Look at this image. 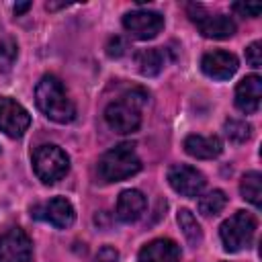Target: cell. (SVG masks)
<instances>
[{
  "instance_id": "cell-3",
  "label": "cell",
  "mask_w": 262,
  "mask_h": 262,
  "mask_svg": "<svg viewBox=\"0 0 262 262\" xmlns=\"http://www.w3.org/2000/svg\"><path fill=\"white\" fill-rule=\"evenodd\" d=\"M141 168V160L135 151L133 143H119L117 147L102 154L98 160V174L106 182H119L133 174H137Z\"/></svg>"
},
{
  "instance_id": "cell-27",
  "label": "cell",
  "mask_w": 262,
  "mask_h": 262,
  "mask_svg": "<svg viewBox=\"0 0 262 262\" xmlns=\"http://www.w3.org/2000/svg\"><path fill=\"white\" fill-rule=\"evenodd\" d=\"M31 8V2H23V4H14V14H23L25 10Z\"/></svg>"
},
{
  "instance_id": "cell-13",
  "label": "cell",
  "mask_w": 262,
  "mask_h": 262,
  "mask_svg": "<svg viewBox=\"0 0 262 262\" xmlns=\"http://www.w3.org/2000/svg\"><path fill=\"white\" fill-rule=\"evenodd\" d=\"M201 68L203 72L209 76V78H215V80H227L235 74L237 70V57L229 51H223V49H215V51H209L203 55L201 59Z\"/></svg>"
},
{
  "instance_id": "cell-21",
  "label": "cell",
  "mask_w": 262,
  "mask_h": 262,
  "mask_svg": "<svg viewBox=\"0 0 262 262\" xmlns=\"http://www.w3.org/2000/svg\"><path fill=\"white\" fill-rule=\"evenodd\" d=\"M223 131H225V137H227L231 143H244V141H248L250 135H252L250 123H246V121H242V119H229V121H225Z\"/></svg>"
},
{
  "instance_id": "cell-10",
  "label": "cell",
  "mask_w": 262,
  "mask_h": 262,
  "mask_svg": "<svg viewBox=\"0 0 262 262\" xmlns=\"http://www.w3.org/2000/svg\"><path fill=\"white\" fill-rule=\"evenodd\" d=\"M168 182L170 186L182 194V196H199L205 188V176L192 168V166H186V164H176L168 170Z\"/></svg>"
},
{
  "instance_id": "cell-7",
  "label": "cell",
  "mask_w": 262,
  "mask_h": 262,
  "mask_svg": "<svg viewBox=\"0 0 262 262\" xmlns=\"http://www.w3.org/2000/svg\"><path fill=\"white\" fill-rule=\"evenodd\" d=\"M0 262H33L31 237L20 227H12L0 235Z\"/></svg>"
},
{
  "instance_id": "cell-19",
  "label": "cell",
  "mask_w": 262,
  "mask_h": 262,
  "mask_svg": "<svg viewBox=\"0 0 262 262\" xmlns=\"http://www.w3.org/2000/svg\"><path fill=\"white\" fill-rule=\"evenodd\" d=\"M239 192L248 203H252L254 207H260L262 205V176H260V172L244 174V178L239 182Z\"/></svg>"
},
{
  "instance_id": "cell-22",
  "label": "cell",
  "mask_w": 262,
  "mask_h": 262,
  "mask_svg": "<svg viewBox=\"0 0 262 262\" xmlns=\"http://www.w3.org/2000/svg\"><path fill=\"white\" fill-rule=\"evenodd\" d=\"M16 55H18V45L12 39H4L0 43V70H4V72L10 70Z\"/></svg>"
},
{
  "instance_id": "cell-6",
  "label": "cell",
  "mask_w": 262,
  "mask_h": 262,
  "mask_svg": "<svg viewBox=\"0 0 262 262\" xmlns=\"http://www.w3.org/2000/svg\"><path fill=\"white\" fill-rule=\"evenodd\" d=\"M190 20L199 27V31L209 39H227L235 33V23L231 16L225 14H209L201 4L186 6Z\"/></svg>"
},
{
  "instance_id": "cell-16",
  "label": "cell",
  "mask_w": 262,
  "mask_h": 262,
  "mask_svg": "<svg viewBox=\"0 0 262 262\" xmlns=\"http://www.w3.org/2000/svg\"><path fill=\"white\" fill-rule=\"evenodd\" d=\"M184 149L196 160H213L221 154L223 145L217 135H188L184 139Z\"/></svg>"
},
{
  "instance_id": "cell-24",
  "label": "cell",
  "mask_w": 262,
  "mask_h": 262,
  "mask_svg": "<svg viewBox=\"0 0 262 262\" xmlns=\"http://www.w3.org/2000/svg\"><path fill=\"white\" fill-rule=\"evenodd\" d=\"M125 49H127V45L121 37H111L106 43V55L108 57H121L125 53Z\"/></svg>"
},
{
  "instance_id": "cell-4",
  "label": "cell",
  "mask_w": 262,
  "mask_h": 262,
  "mask_svg": "<svg viewBox=\"0 0 262 262\" xmlns=\"http://www.w3.org/2000/svg\"><path fill=\"white\" fill-rule=\"evenodd\" d=\"M33 170L41 182L53 184L68 174L70 158L59 145L43 143L33 151Z\"/></svg>"
},
{
  "instance_id": "cell-23",
  "label": "cell",
  "mask_w": 262,
  "mask_h": 262,
  "mask_svg": "<svg viewBox=\"0 0 262 262\" xmlns=\"http://www.w3.org/2000/svg\"><path fill=\"white\" fill-rule=\"evenodd\" d=\"M246 61H248L252 68H260V66H262V45H260V41H254V43L246 49Z\"/></svg>"
},
{
  "instance_id": "cell-15",
  "label": "cell",
  "mask_w": 262,
  "mask_h": 262,
  "mask_svg": "<svg viewBox=\"0 0 262 262\" xmlns=\"http://www.w3.org/2000/svg\"><path fill=\"white\" fill-rule=\"evenodd\" d=\"M145 196L141 190H135V188H127L119 194L117 199V217L125 223H131V221H137L143 211H145Z\"/></svg>"
},
{
  "instance_id": "cell-11",
  "label": "cell",
  "mask_w": 262,
  "mask_h": 262,
  "mask_svg": "<svg viewBox=\"0 0 262 262\" xmlns=\"http://www.w3.org/2000/svg\"><path fill=\"white\" fill-rule=\"evenodd\" d=\"M31 215L37 217V219H45L47 223H51L53 227H59V229L70 227L74 223V219H76V211H74L72 203L68 199H63V196L49 199L45 205L35 207Z\"/></svg>"
},
{
  "instance_id": "cell-26",
  "label": "cell",
  "mask_w": 262,
  "mask_h": 262,
  "mask_svg": "<svg viewBox=\"0 0 262 262\" xmlns=\"http://www.w3.org/2000/svg\"><path fill=\"white\" fill-rule=\"evenodd\" d=\"M94 262H119V252L113 246H102L98 250Z\"/></svg>"
},
{
  "instance_id": "cell-1",
  "label": "cell",
  "mask_w": 262,
  "mask_h": 262,
  "mask_svg": "<svg viewBox=\"0 0 262 262\" xmlns=\"http://www.w3.org/2000/svg\"><path fill=\"white\" fill-rule=\"evenodd\" d=\"M35 102L39 106V111L55 121V123H70L76 117V106L74 100L70 98V94L66 92L63 84L59 78H55L53 74H45L35 88Z\"/></svg>"
},
{
  "instance_id": "cell-5",
  "label": "cell",
  "mask_w": 262,
  "mask_h": 262,
  "mask_svg": "<svg viewBox=\"0 0 262 262\" xmlns=\"http://www.w3.org/2000/svg\"><path fill=\"white\" fill-rule=\"evenodd\" d=\"M256 217L248 211H237L229 219H225L219 227V235L223 242V248L227 252H239L244 248H250L256 233Z\"/></svg>"
},
{
  "instance_id": "cell-25",
  "label": "cell",
  "mask_w": 262,
  "mask_h": 262,
  "mask_svg": "<svg viewBox=\"0 0 262 262\" xmlns=\"http://www.w3.org/2000/svg\"><path fill=\"white\" fill-rule=\"evenodd\" d=\"M231 8H233L237 14H242V16H250V18H256V16L260 14V10H262L260 4H244V2H235Z\"/></svg>"
},
{
  "instance_id": "cell-8",
  "label": "cell",
  "mask_w": 262,
  "mask_h": 262,
  "mask_svg": "<svg viewBox=\"0 0 262 262\" xmlns=\"http://www.w3.org/2000/svg\"><path fill=\"white\" fill-rule=\"evenodd\" d=\"M29 125H31L29 111L20 102L8 96H0V131L6 133L8 137H20L25 135Z\"/></svg>"
},
{
  "instance_id": "cell-9",
  "label": "cell",
  "mask_w": 262,
  "mask_h": 262,
  "mask_svg": "<svg viewBox=\"0 0 262 262\" xmlns=\"http://www.w3.org/2000/svg\"><path fill=\"white\" fill-rule=\"evenodd\" d=\"M123 27L135 39L147 41L164 29V16L156 10H131L123 16Z\"/></svg>"
},
{
  "instance_id": "cell-18",
  "label": "cell",
  "mask_w": 262,
  "mask_h": 262,
  "mask_svg": "<svg viewBox=\"0 0 262 262\" xmlns=\"http://www.w3.org/2000/svg\"><path fill=\"white\" fill-rule=\"evenodd\" d=\"M176 219H178V225H180L182 235L186 237V242H188L192 248L201 246V242H203V231H201V225H199L196 217H194L188 209H180L178 215H176Z\"/></svg>"
},
{
  "instance_id": "cell-17",
  "label": "cell",
  "mask_w": 262,
  "mask_h": 262,
  "mask_svg": "<svg viewBox=\"0 0 262 262\" xmlns=\"http://www.w3.org/2000/svg\"><path fill=\"white\" fill-rule=\"evenodd\" d=\"M135 66L143 76H158L166 66V51H162L160 47L141 49L135 53Z\"/></svg>"
},
{
  "instance_id": "cell-20",
  "label": "cell",
  "mask_w": 262,
  "mask_h": 262,
  "mask_svg": "<svg viewBox=\"0 0 262 262\" xmlns=\"http://www.w3.org/2000/svg\"><path fill=\"white\" fill-rule=\"evenodd\" d=\"M225 205H227V196H225V192L219 190V188H215V190H211V192H207V194H203V196L199 199V211H201L205 217H215V215H219V213L225 209Z\"/></svg>"
},
{
  "instance_id": "cell-12",
  "label": "cell",
  "mask_w": 262,
  "mask_h": 262,
  "mask_svg": "<svg viewBox=\"0 0 262 262\" xmlns=\"http://www.w3.org/2000/svg\"><path fill=\"white\" fill-rule=\"evenodd\" d=\"M260 98H262V78L258 74H250L239 80L235 86V106L246 113L254 115L260 108Z\"/></svg>"
},
{
  "instance_id": "cell-2",
  "label": "cell",
  "mask_w": 262,
  "mask_h": 262,
  "mask_svg": "<svg viewBox=\"0 0 262 262\" xmlns=\"http://www.w3.org/2000/svg\"><path fill=\"white\" fill-rule=\"evenodd\" d=\"M147 102V92L133 88L121 94L104 108V119L108 127L117 133H133L141 125V108Z\"/></svg>"
},
{
  "instance_id": "cell-28",
  "label": "cell",
  "mask_w": 262,
  "mask_h": 262,
  "mask_svg": "<svg viewBox=\"0 0 262 262\" xmlns=\"http://www.w3.org/2000/svg\"><path fill=\"white\" fill-rule=\"evenodd\" d=\"M63 6H68L66 2H61V4H53V2H47V10H55V8H63Z\"/></svg>"
},
{
  "instance_id": "cell-14",
  "label": "cell",
  "mask_w": 262,
  "mask_h": 262,
  "mask_svg": "<svg viewBox=\"0 0 262 262\" xmlns=\"http://www.w3.org/2000/svg\"><path fill=\"white\" fill-rule=\"evenodd\" d=\"M137 262H180V248L170 237H158L139 250Z\"/></svg>"
}]
</instances>
